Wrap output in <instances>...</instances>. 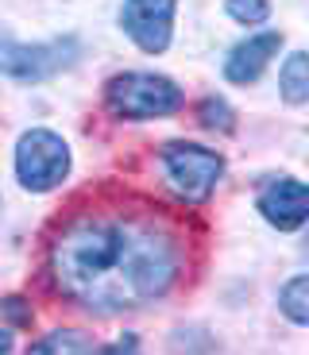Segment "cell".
Here are the masks:
<instances>
[{"label":"cell","mask_w":309,"mask_h":355,"mask_svg":"<svg viewBox=\"0 0 309 355\" xmlns=\"http://www.w3.org/2000/svg\"><path fill=\"white\" fill-rule=\"evenodd\" d=\"M27 355H97V347H93V336H89V332L54 329L27 347Z\"/></svg>","instance_id":"obj_9"},{"label":"cell","mask_w":309,"mask_h":355,"mask_svg":"<svg viewBox=\"0 0 309 355\" xmlns=\"http://www.w3.org/2000/svg\"><path fill=\"white\" fill-rule=\"evenodd\" d=\"M197 116H201L205 128H217V132H232L236 128V120H232V108L224 105L221 97H209L201 101V108H197Z\"/></svg>","instance_id":"obj_12"},{"label":"cell","mask_w":309,"mask_h":355,"mask_svg":"<svg viewBox=\"0 0 309 355\" xmlns=\"http://www.w3.org/2000/svg\"><path fill=\"white\" fill-rule=\"evenodd\" d=\"M162 170L185 201H205L212 186L221 182L224 159L209 147H197V143H167L162 147Z\"/></svg>","instance_id":"obj_4"},{"label":"cell","mask_w":309,"mask_h":355,"mask_svg":"<svg viewBox=\"0 0 309 355\" xmlns=\"http://www.w3.org/2000/svg\"><path fill=\"white\" fill-rule=\"evenodd\" d=\"M178 0H124L120 24L135 39V46L147 54H162L170 46V27H174Z\"/></svg>","instance_id":"obj_6"},{"label":"cell","mask_w":309,"mask_h":355,"mask_svg":"<svg viewBox=\"0 0 309 355\" xmlns=\"http://www.w3.org/2000/svg\"><path fill=\"white\" fill-rule=\"evenodd\" d=\"M278 46H283V35H278V31H263V35L240 43L236 51L228 54V62H224V78L236 81V85L256 81L259 73L271 66V58L278 54Z\"/></svg>","instance_id":"obj_8"},{"label":"cell","mask_w":309,"mask_h":355,"mask_svg":"<svg viewBox=\"0 0 309 355\" xmlns=\"http://www.w3.org/2000/svg\"><path fill=\"white\" fill-rule=\"evenodd\" d=\"M278 85H283V97L290 101V105H306L309 101V54L306 51L290 54V58L283 62Z\"/></svg>","instance_id":"obj_10"},{"label":"cell","mask_w":309,"mask_h":355,"mask_svg":"<svg viewBox=\"0 0 309 355\" xmlns=\"http://www.w3.org/2000/svg\"><path fill=\"white\" fill-rule=\"evenodd\" d=\"M101 355H140V340H135V336H120L116 344H108Z\"/></svg>","instance_id":"obj_14"},{"label":"cell","mask_w":309,"mask_h":355,"mask_svg":"<svg viewBox=\"0 0 309 355\" xmlns=\"http://www.w3.org/2000/svg\"><path fill=\"white\" fill-rule=\"evenodd\" d=\"M182 270L174 232L140 213H81L51 240V275L93 313L159 302Z\"/></svg>","instance_id":"obj_1"},{"label":"cell","mask_w":309,"mask_h":355,"mask_svg":"<svg viewBox=\"0 0 309 355\" xmlns=\"http://www.w3.org/2000/svg\"><path fill=\"white\" fill-rule=\"evenodd\" d=\"M70 174V147L66 139L47 128L27 132L16 147V178L19 186L31 193H47V189L62 186V178Z\"/></svg>","instance_id":"obj_3"},{"label":"cell","mask_w":309,"mask_h":355,"mask_svg":"<svg viewBox=\"0 0 309 355\" xmlns=\"http://www.w3.org/2000/svg\"><path fill=\"white\" fill-rule=\"evenodd\" d=\"M4 309H8V317L16 320V324H31V309H24V297H8Z\"/></svg>","instance_id":"obj_15"},{"label":"cell","mask_w":309,"mask_h":355,"mask_svg":"<svg viewBox=\"0 0 309 355\" xmlns=\"http://www.w3.org/2000/svg\"><path fill=\"white\" fill-rule=\"evenodd\" d=\"M259 213L283 232L301 228L309 220V186H301L294 178H271L259 189Z\"/></svg>","instance_id":"obj_7"},{"label":"cell","mask_w":309,"mask_h":355,"mask_svg":"<svg viewBox=\"0 0 309 355\" xmlns=\"http://www.w3.org/2000/svg\"><path fill=\"white\" fill-rule=\"evenodd\" d=\"M228 16L240 24H263L271 16V4L267 0H228Z\"/></svg>","instance_id":"obj_13"},{"label":"cell","mask_w":309,"mask_h":355,"mask_svg":"<svg viewBox=\"0 0 309 355\" xmlns=\"http://www.w3.org/2000/svg\"><path fill=\"white\" fill-rule=\"evenodd\" d=\"M283 313L290 320H298V324H309V275L301 278H290V282L283 286Z\"/></svg>","instance_id":"obj_11"},{"label":"cell","mask_w":309,"mask_h":355,"mask_svg":"<svg viewBox=\"0 0 309 355\" xmlns=\"http://www.w3.org/2000/svg\"><path fill=\"white\" fill-rule=\"evenodd\" d=\"M78 62V39L54 43H0V73L16 81H43Z\"/></svg>","instance_id":"obj_5"},{"label":"cell","mask_w":309,"mask_h":355,"mask_svg":"<svg viewBox=\"0 0 309 355\" xmlns=\"http://www.w3.org/2000/svg\"><path fill=\"white\" fill-rule=\"evenodd\" d=\"M108 108L124 120H159L182 108V89L159 73H120L105 89Z\"/></svg>","instance_id":"obj_2"},{"label":"cell","mask_w":309,"mask_h":355,"mask_svg":"<svg viewBox=\"0 0 309 355\" xmlns=\"http://www.w3.org/2000/svg\"><path fill=\"white\" fill-rule=\"evenodd\" d=\"M0 355H12V332L0 329Z\"/></svg>","instance_id":"obj_16"}]
</instances>
